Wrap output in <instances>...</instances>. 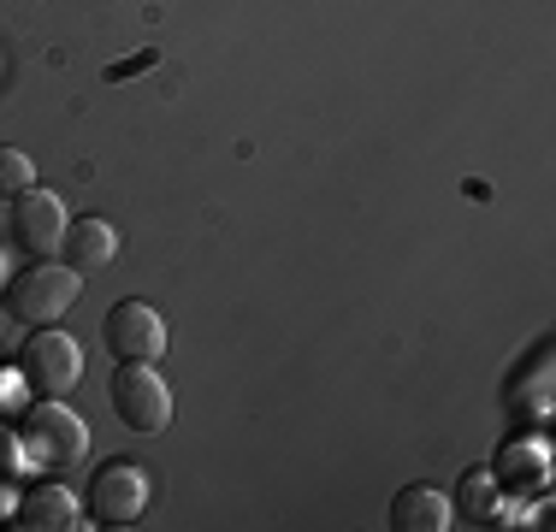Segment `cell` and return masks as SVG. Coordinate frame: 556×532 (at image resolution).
<instances>
[{"mask_svg":"<svg viewBox=\"0 0 556 532\" xmlns=\"http://www.w3.org/2000/svg\"><path fill=\"white\" fill-rule=\"evenodd\" d=\"M101 338H108V350L118 362H161L166 355V319L142 296H125L108 308V319H101Z\"/></svg>","mask_w":556,"mask_h":532,"instance_id":"8992f818","label":"cell"},{"mask_svg":"<svg viewBox=\"0 0 556 532\" xmlns=\"http://www.w3.org/2000/svg\"><path fill=\"white\" fill-rule=\"evenodd\" d=\"M154 60H161V53H154V48H142L137 60H118V65H108V77H113V84H118V77H130V72H149Z\"/></svg>","mask_w":556,"mask_h":532,"instance_id":"4fadbf2b","label":"cell"},{"mask_svg":"<svg viewBox=\"0 0 556 532\" xmlns=\"http://www.w3.org/2000/svg\"><path fill=\"white\" fill-rule=\"evenodd\" d=\"M77 273L65 261H30L24 273H12L7 284H0V308H7L12 326H30V331H42V326H60L65 314H72V302H77Z\"/></svg>","mask_w":556,"mask_h":532,"instance_id":"6da1fadb","label":"cell"},{"mask_svg":"<svg viewBox=\"0 0 556 532\" xmlns=\"http://www.w3.org/2000/svg\"><path fill=\"white\" fill-rule=\"evenodd\" d=\"M18 379H24V391H36V396H65L84 379V350H77V338H65L54 326L30 331V343L18 350Z\"/></svg>","mask_w":556,"mask_h":532,"instance_id":"5b68a950","label":"cell"},{"mask_svg":"<svg viewBox=\"0 0 556 532\" xmlns=\"http://www.w3.org/2000/svg\"><path fill=\"white\" fill-rule=\"evenodd\" d=\"M149 509V468L130 456H113L89 473V521L96 527H137Z\"/></svg>","mask_w":556,"mask_h":532,"instance_id":"3957f363","label":"cell"},{"mask_svg":"<svg viewBox=\"0 0 556 532\" xmlns=\"http://www.w3.org/2000/svg\"><path fill=\"white\" fill-rule=\"evenodd\" d=\"M450 515H456V521H468V527H473V521H480V527H492V521H497V515H503V491H497L492 468H468V473H462Z\"/></svg>","mask_w":556,"mask_h":532,"instance_id":"8fae6325","label":"cell"},{"mask_svg":"<svg viewBox=\"0 0 556 532\" xmlns=\"http://www.w3.org/2000/svg\"><path fill=\"white\" fill-rule=\"evenodd\" d=\"M65 225H72V219H65V207H60L54 190H24L18 202H12V243H18L24 255H36V261L60 255Z\"/></svg>","mask_w":556,"mask_h":532,"instance_id":"52a82bcc","label":"cell"},{"mask_svg":"<svg viewBox=\"0 0 556 532\" xmlns=\"http://www.w3.org/2000/svg\"><path fill=\"white\" fill-rule=\"evenodd\" d=\"M108 396L130 432H166L172 426V384L154 372V362H118Z\"/></svg>","mask_w":556,"mask_h":532,"instance_id":"277c9868","label":"cell"},{"mask_svg":"<svg viewBox=\"0 0 556 532\" xmlns=\"http://www.w3.org/2000/svg\"><path fill=\"white\" fill-rule=\"evenodd\" d=\"M18 384H24L18 372H0V403H12V391H18Z\"/></svg>","mask_w":556,"mask_h":532,"instance_id":"5bb4252c","label":"cell"},{"mask_svg":"<svg viewBox=\"0 0 556 532\" xmlns=\"http://www.w3.org/2000/svg\"><path fill=\"white\" fill-rule=\"evenodd\" d=\"M0 284H7V273H0Z\"/></svg>","mask_w":556,"mask_h":532,"instance_id":"9a60e30c","label":"cell"},{"mask_svg":"<svg viewBox=\"0 0 556 532\" xmlns=\"http://www.w3.org/2000/svg\"><path fill=\"white\" fill-rule=\"evenodd\" d=\"M391 527L396 532H444L456 527V515H450V497L432 485H403L391 497Z\"/></svg>","mask_w":556,"mask_h":532,"instance_id":"30bf717a","label":"cell"},{"mask_svg":"<svg viewBox=\"0 0 556 532\" xmlns=\"http://www.w3.org/2000/svg\"><path fill=\"white\" fill-rule=\"evenodd\" d=\"M24 190H36V160L24 149H0V202H18Z\"/></svg>","mask_w":556,"mask_h":532,"instance_id":"7c38bea8","label":"cell"},{"mask_svg":"<svg viewBox=\"0 0 556 532\" xmlns=\"http://www.w3.org/2000/svg\"><path fill=\"white\" fill-rule=\"evenodd\" d=\"M118 255V231L108 219H96V213H89V219H72L65 225V237H60V261L72 266L77 278H89V273H101V266H108Z\"/></svg>","mask_w":556,"mask_h":532,"instance_id":"9c48e42d","label":"cell"},{"mask_svg":"<svg viewBox=\"0 0 556 532\" xmlns=\"http://www.w3.org/2000/svg\"><path fill=\"white\" fill-rule=\"evenodd\" d=\"M12 527H24V532H77L84 527V509H77V497L65 485H30L18 497V509H12Z\"/></svg>","mask_w":556,"mask_h":532,"instance_id":"ba28073f","label":"cell"},{"mask_svg":"<svg viewBox=\"0 0 556 532\" xmlns=\"http://www.w3.org/2000/svg\"><path fill=\"white\" fill-rule=\"evenodd\" d=\"M18 444H24V461H30V468L72 473L89 461V426L77 420L60 396H36L18 415Z\"/></svg>","mask_w":556,"mask_h":532,"instance_id":"7a4b0ae2","label":"cell"}]
</instances>
